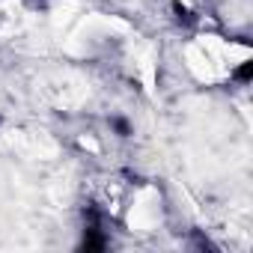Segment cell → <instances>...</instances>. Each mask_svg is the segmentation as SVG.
<instances>
[{
	"instance_id": "1",
	"label": "cell",
	"mask_w": 253,
	"mask_h": 253,
	"mask_svg": "<svg viewBox=\"0 0 253 253\" xmlns=\"http://www.w3.org/2000/svg\"><path fill=\"white\" fill-rule=\"evenodd\" d=\"M84 250H104V238H101V232H98V226L95 223H89V229H86V235H84V244H81Z\"/></svg>"
},
{
	"instance_id": "2",
	"label": "cell",
	"mask_w": 253,
	"mask_h": 253,
	"mask_svg": "<svg viewBox=\"0 0 253 253\" xmlns=\"http://www.w3.org/2000/svg\"><path fill=\"white\" fill-rule=\"evenodd\" d=\"M250 75H253V63H250V60L235 69V78H238V81H250Z\"/></svg>"
},
{
	"instance_id": "3",
	"label": "cell",
	"mask_w": 253,
	"mask_h": 253,
	"mask_svg": "<svg viewBox=\"0 0 253 253\" xmlns=\"http://www.w3.org/2000/svg\"><path fill=\"white\" fill-rule=\"evenodd\" d=\"M113 128L119 131V137H128V134H131V125L125 122V119H113Z\"/></svg>"
},
{
	"instance_id": "4",
	"label": "cell",
	"mask_w": 253,
	"mask_h": 253,
	"mask_svg": "<svg viewBox=\"0 0 253 253\" xmlns=\"http://www.w3.org/2000/svg\"><path fill=\"white\" fill-rule=\"evenodd\" d=\"M176 15H179V21H185V24H191L194 18H191V9L188 6H182V3H176Z\"/></svg>"
}]
</instances>
